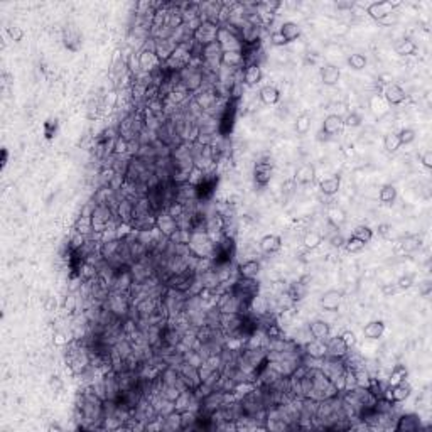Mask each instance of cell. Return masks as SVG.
<instances>
[{
	"label": "cell",
	"mask_w": 432,
	"mask_h": 432,
	"mask_svg": "<svg viewBox=\"0 0 432 432\" xmlns=\"http://www.w3.org/2000/svg\"><path fill=\"white\" fill-rule=\"evenodd\" d=\"M191 255L196 258H213L215 252V240L206 231H193L188 243Z\"/></svg>",
	"instance_id": "cell-1"
},
{
	"label": "cell",
	"mask_w": 432,
	"mask_h": 432,
	"mask_svg": "<svg viewBox=\"0 0 432 432\" xmlns=\"http://www.w3.org/2000/svg\"><path fill=\"white\" fill-rule=\"evenodd\" d=\"M179 83L188 90L191 95L198 93L204 86V71L199 64H188L179 71Z\"/></svg>",
	"instance_id": "cell-2"
},
{
	"label": "cell",
	"mask_w": 432,
	"mask_h": 432,
	"mask_svg": "<svg viewBox=\"0 0 432 432\" xmlns=\"http://www.w3.org/2000/svg\"><path fill=\"white\" fill-rule=\"evenodd\" d=\"M216 42L220 44L221 51H242L243 42L238 35V30L233 25H220L216 35Z\"/></svg>",
	"instance_id": "cell-3"
},
{
	"label": "cell",
	"mask_w": 432,
	"mask_h": 432,
	"mask_svg": "<svg viewBox=\"0 0 432 432\" xmlns=\"http://www.w3.org/2000/svg\"><path fill=\"white\" fill-rule=\"evenodd\" d=\"M400 3L399 0H384V2H373L370 3V5L367 7V14L372 17L373 20L380 22L382 19H385L387 15H390L392 12H395V8H397Z\"/></svg>",
	"instance_id": "cell-4"
},
{
	"label": "cell",
	"mask_w": 432,
	"mask_h": 432,
	"mask_svg": "<svg viewBox=\"0 0 432 432\" xmlns=\"http://www.w3.org/2000/svg\"><path fill=\"white\" fill-rule=\"evenodd\" d=\"M218 29H220V25H218V24L203 20V24L193 32V41H196L198 44H201V46H206V44L215 42L216 35H218Z\"/></svg>",
	"instance_id": "cell-5"
},
{
	"label": "cell",
	"mask_w": 432,
	"mask_h": 432,
	"mask_svg": "<svg viewBox=\"0 0 432 432\" xmlns=\"http://www.w3.org/2000/svg\"><path fill=\"white\" fill-rule=\"evenodd\" d=\"M411 394H412V387L405 380V382H400L397 385H387L384 397L387 400H390L392 404H400L411 397Z\"/></svg>",
	"instance_id": "cell-6"
},
{
	"label": "cell",
	"mask_w": 432,
	"mask_h": 432,
	"mask_svg": "<svg viewBox=\"0 0 432 432\" xmlns=\"http://www.w3.org/2000/svg\"><path fill=\"white\" fill-rule=\"evenodd\" d=\"M272 176H274L272 162H269V160H258L255 167H253V181H255V184L264 188V186L270 182Z\"/></svg>",
	"instance_id": "cell-7"
},
{
	"label": "cell",
	"mask_w": 432,
	"mask_h": 432,
	"mask_svg": "<svg viewBox=\"0 0 432 432\" xmlns=\"http://www.w3.org/2000/svg\"><path fill=\"white\" fill-rule=\"evenodd\" d=\"M154 39V37H152ZM177 44L172 37H166V39H154V51L157 57L160 59V63H166V61L174 54V51L177 49Z\"/></svg>",
	"instance_id": "cell-8"
},
{
	"label": "cell",
	"mask_w": 432,
	"mask_h": 432,
	"mask_svg": "<svg viewBox=\"0 0 432 432\" xmlns=\"http://www.w3.org/2000/svg\"><path fill=\"white\" fill-rule=\"evenodd\" d=\"M177 228H179V225H177V221H176L174 216H171L166 211L159 213V215H157V223H155V230H157L159 233L162 235V237L169 238Z\"/></svg>",
	"instance_id": "cell-9"
},
{
	"label": "cell",
	"mask_w": 432,
	"mask_h": 432,
	"mask_svg": "<svg viewBox=\"0 0 432 432\" xmlns=\"http://www.w3.org/2000/svg\"><path fill=\"white\" fill-rule=\"evenodd\" d=\"M302 351H304L306 358L321 362V360L326 358V341H319V340H313V338H311V340L302 346Z\"/></svg>",
	"instance_id": "cell-10"
},
{
	"label": "cell",
	"mask_w": 432,
	"mask_h": 432,
	"mask_svg": "<svg viewBox=\"0 0 432 432\" xmlns=\"http://www.w3.org/2000/svg\"><path fill=\"white\" fill-rule=\"evenodd\" d=\"M421 429V417L417 414H402L397 417V424L394 426V431L397 432H416Z\"/></svg>",
	"instance_id": "cell-11"
},
{
	"label": "cell",
	"mask_w": 432,
	"mask_h": 432,
	"mask_svg": "<svg viewBox=\"0 0 432 432\" xmlns=\"http://www.w3.org/2000/svg\"><path fill=\"white\" fill-rule=\"evenodd\" d=\"M348 345L343 341L341 336L328 338L326 340V356L328 358H345L348 355Z\"/></svg>",
	"instance_id": "cell-12"
},
{
	"label": "cell",
	"mask_w": 432,
	"mask_h": 432,
	"mask_svg": "<svg viewBox=\"0 0 432 432\" xmlns=\"http://www.w3.org/2000/svg\"><path fill=\"white\" fill-rule=\"evenodd\" d=\"M341 301H343V294L336 289H331V291L324 292L319 299V306L323 307L324 311L328 313H335V311L340 309L341 306Z\"/></svg>",
	"instance_id": "cell-13"
},
{
	"label": "cell",
	"mask_w": 432,
	"mask_h": 432,
	"mask_svg": "<svg viewBox=\"0 0 432 432\" xmlns=\"http://www.w3.org/2000/svg\"><path fill=\"white\" fill-rule=\"evenodd\" d=\"M221 66L231 71H240L245 68V57L242 51H226L221 54Z\"/></svg>",
	"instance_id": "cell-14"
},
{
	"label": "cell",
	"mask_w": 432,
	"mask_h": 432,
	"mask_svg": "<svg viewBox=\"0 0 432 432\" xmlns=\"http://www.w3.org/2000/svg\"><path fill=\"white\" fill-rule=\"evenodd\" d=\"M405 98H407V93H405V90L400 84L397 83H390L385 86L384 90V100L387 101L389 105H400L405 101Z\"/></svg>",
	"instance_id": "cell-15"
},
{
	"label": "cell",
	"mask_w": 432,
	"mask_h": 432,
	"mask_svg": "<svg viewBox=\"0 0 432 432\" xmlns=\"http://www.w3.org/2000/svg\"><path fill=\"white\" fill-rule=\"evenodd\" d=\"M159 419H160V431L174 432L182 429V416L179 411H172Z\"/></svg>",
	"instance_id": "cell-16"
},
{
	"label": "cell",
	"mask_w": 432,
	"mask_h": 432,
	"mask_svg": "<svg viewBox=\"0 0 432 432\" xmlns=\"http://www.w3.org/2000/svg\"><path fill=\"white\" fill-rule=\"evenodd\" d=\"M258 248H260V252L267 253V255L277 253L280 252V248H282V238H280L279 235H265V237H262L260 242H258Z\"/></svg>",
	"instance_id": "cell-17"
},
{
	"label": "cell",
	"mask_w": 432,
	"mask_h": 432,
	"mask_svg": "<svg viewBox=\"0 0 432 432\" xmlns=\"http://www.w3.org/2000/svg\"><path fill=\"white\" fill-rule=\"evenodd\" d=\"M309 335L313 336V340L326 341L331 336V326L323 319H316L309 324Z\"/></svg>",
	"instance_id": "cell-18"
},
{
	"label": "cell",
	"mask_w": 432,
	"mask_h": 432,
	"mask_svg": "<svg viewBox=\"0 0 432 432\" xmlns=\"http://www.w3.org/2000/svg\"><path fill=\"white\" fill-rule=\"evenodd\" d=\"M260 262L258 260H247L243 264L237 265V275L242 279H257L258 274H260Z\"/></svg>",
	"instance_id": "cell-19"
},
{
	"label": "cell",
	"mask_w": 432,
	"mask_h": 432,
	"mask_svg": "<svg viewBox=\"0 0 432 432\" xmlns=\"http://www.w3.org/2000/svg\"><path fill=\"white\" fill-rule=\"evenodd\" d=\"M264 78V73H262L260 64H247L243 69V84L245 86H255L262 81Z\"/></svg>",
	"instance_id": "cell-20"
},
{
	"label": "cell",
	"mask_w": 432,
	"mask_h": 432,
	"mask_svg": "<svg viewBox=\"0 0 432 432\" xmlns=\"http://www.w3.org/2000/svg\"><path fill=\"white\" fill-rule=\"evenodd\" d=\"M81 34H79V30L76 27H73V25H69V27L64 29L63 32V41H64V46L69 49V51H78L79 47H81Z\"/></svg>",
	"instance_id": "cell-21"
},
{
	"label": "cell",
	"mask_w": 432,
	"mask_h": 432,
	"mask_svg": "<svg viewBox=\"0 0 432 432\" xmlns=\"http://www.w3.org/2000/svg\"><path fill=\"white\" fill-rule=\"evenodd\" d=\"M384 333H385V323L380 319L370 321V323L365 324V328H363V336L370 341L380 340V338L384 336Z\"/></svg>",
	"instance_id": "cell-22"
},
{
	"label": "cell",
	"mask_w": 432,
	"mask_h": 432,
	"mask_svg": "<svg viewBox=\"0 0 432 432\" xmlns=\"http://www.w3.org/2000/svg\"><path fill=\"white\" fill-rule=\"evenodd\" d=\"M340 78H341V71L338 66L326 64L321 68V81L326 84V86H335V84L340 83Z\"/></svg>",
	"instance_id": "cell-23"
},
{
	"label": "cell",
	"mask_w": 432,
	"mask_h": 432,
	"mask_svg": "<svg viewBox=\"0 0 432 432\" xmlns=\"http://www.w3.org/2000/svg\"><path fill=\"white\" fill-rule=\"evenodd\" d=\"M343 128V117L338 113H329L326 118L323 120V132L326 135H336Z\"/></svg>",
	"instance_id": "cell-24"
},
{
	"label": "cell",
	"mask_w": 432,
	"mask_h": 432,
	"mask_svg": "<svg viewBox=\"0 0 432 432\" xmlns=\"http://www.w3.org/2000/svg\"><path fill=\"white\" fill-rule=\"evenodd\" d=\"M341 189V177L340 176H331L326 179H321L319 182V191L324 196H335L340 193Z\"/></svg>",
	"instance_id": "cell-25"
},
{
	"label": "cell",
	"mask_w": 432,
	"mask_h": 432,
	"mask_svg": "<svg viewBox=\"0 0 432 432\" xmlns=\"http://www.w3.org/2000/svg\"><path fill=\"white\" fill-rule=\"evenodd\" d=\"M258 98H260V101L265 105H275V103H279V100H280V91L274 84H265V86H262L260 91H258Z\"/></svg>",
	"instance_id": "cell-26"
},
{
	"label": "cell",
	"mask_w": 432,
	"mask_h": 432,
	"mask_svg": "<svg viewBox=\"0 0 432 432\" xmlns=\"http://www.w3.org/2000/svg\"><path fill=\"white\" fill-rule=\"evenodd\" d=\"M316 177V167L313 166V164H302L301 167H297L296 171V176H294V181L297 182V184H309V182H313Z\"/></svg>",
	"instance_id": "cell-27"
},
{
	"label": "cell",
	"mask_w": 432,
	"mask_h": 432,
	"mask_svg": "<svg viewBox=\"0 0 432 432\" xmlns=\"http://www.w3.org/2000/svg\"><path fill=\"white\" fill-rule=\"evenodd\" d=\"M279 32L284 35V39H286L287 44H289V42L296 41V39L301 35V27H299V24H296V22L287 20V22H282V24H280Z\"/></svg>",
	"instance_id": "cell-28"
},
{
	"label": "cell",
	"mask_w": 432,
	"mask_h": 432,
	"mask_svg": "<svg viewBox=\"0 0 432 432\" xmlns=\"http://www.w3.org/2000/svg\"><path fill=\"white\" fill-rule=\"evenodd\" d=\"M400 248H402L404 253H412L421 248L422 245V240L419 235H405V237L400 240Z\"/></svg>",
	"instance_id": "cell-29"
},
{
	"label": "cell",
	"mask_w": 432,
	"mask_h": 432,
	"mask_svg": "<svg viewBox=\"0 0 432 432\" xmlns=\"http://www.w3.org/2000/svg\"><path fill=\"white\" fill-rule=\"evenodd\" d=\"M328 221H329V225H333L335 228H340V226L346 221L345 209L340 208V206H331L328 209Z\"/></svg>",
	"instance_id": "cell-30"
},
{
	"label": "cell",
	"mask_w": 432,
	"mask_h": 432,
	"mask_svg": "<svg viewBox=\"0 0 432 432\" xmlns=\"http://www.w3.org/2000/svg\"><path fill=\"white\" fill-rule=\"evenodd\" d=\"M302 243H304L306 250H316V248H319L321 243H323V235H321L319 231L311 230V231H307V233L304 235Z\"/></svg>",
	"instance_id": "cell-31"
},
{
	"label": "cell",
	"mask_w": 432,
	"mask_h": 432,
	"mask_svg": "<svg viewBox=\"0 0 432 432\" xmlns=\"http://www.w3.org/2000/svg\"><path fill=\"white\" fill-rule=\"evenodd\" d=\"M407 368L404 365H397L395 368H392V372L389 373V378H387V385H397L400 382H405L407 380Z\"/></svg>",
	"instance_id": "cell-32"
},
{
	"label": "cell",
	"mask_w": 432,
	"mask_h": 432,
	"mask_svg": "<svg viewBox=\"0 0 432 432\" xmlns=\"http://www.w3.org/2000/svg\"><path fill=\"white\" fill-rule=\"evenodd\" d=\"M417 51V44L412 41V39H400V41L395 44V52L399 56H412L416 54Z\"/></svg>",
	"instance_id": "cell-33"
},
{
	"label": "cell",
	"mask_w": 432,
	"mask_h": 432,
	"mask_svg": "<svg viewBox=\"0 0 432 432\" xmlns=\"http://www.w3.org/2000/svg\"><path fill=\"white\" fill-rule=\"evenodd\" d=\"M74 231L83 237H90L93 235V223H91V216H79L74 223Z\"/></svg>",
	"instance_id": "cell-34"
},
{
	"label": "cell",
	"mask_w": 432,
	"mask_h": 432,
	"mask_svg": "<svg viewBox=\"0 0 432 432\" xmlns=\"http://www.w3.org/2000/svg\"><path fill=\"white\" fill-rule=\"evenodd\" d=\"M378 198H380V201L384 204H394L395 199H397V189H395V186H392V184H384L380 188Z\"/></svg>",
	"instance_id": "cell-35"
},
{
	"label": "cell",
	"mask_w": 432,
	"mask_h": 432,
	"mask_svg": "<svg viewBox=\"0 0 432 432\" xmlns=\"http://www.w3.org/2000/svg\"><path fill=\"white\" fill-rule=\"evenodd\" d=\"M400 147H402V144H400V139H399V135L395 132H389L384 137V149L387 150V152L395 154L400 149Z\"/></svg>",
	"instance_id": "cell-36"
},
{
	"label": "cell",
	"mask_w": 432,
	"mask_h": 432,
	"mask_svg": "<svg viewBox=\"0 0 432 432\" xmlns=\"http://www.w3.org/2000/svg\"><path fill=\"white\" fill-rule=\"evenodd\" d=\"M286 292L289 294V297H291V299H292L294 302H299V301H302V299H304V297H306V294H307V287H306V284H302V282H296V284H292V286L289 287Z\"/></svg>",
	"instance_id": "cell-37"
},
{
	"label": "cell",
	"mask_w": 432,
	"mask_h": 432,
	"mask_svg": "<svg viewBox=\"0 0 432 432\" xmlns=\"http://www.w3.org/2000/svg\"><path fill=\"white\" fill-rule=\"evenodd\" d=\"M351 237L356 238V240H360V242H363L365 245H367V243H370L373 240V230L370 228V226H367V225H360V226H356V228H355Z\"/></svg>",
	"instance_id": "cell-38"
},
{
	"label": "cell",
	"mask_w": 432,
	"mask_h": 432,
	"mask_svg": "<svg viewBox=\"0 0 432 432\" xmlns=\"http://www.w3.org/2000/svg\"><path fill=\"white\" fill-rule=\"evenodd\" d=\"M367 64H368V59H367V56L362 54V52H355V54H350V57H348V66L355 71L365 69L367 68Z\"/></svg>",
	"instance_id": "cell-39"
},
{
	"label": "cell",
	"mask_w": 432,
	"mask_h": 432,
	"mask_svg": "<svg viewBox=\"0 0 432 432\" xmlns=\"http://www.w3.org/2000/svg\"><path fill=\"white\" fill-rule=\"evenodd\" d=\"M191 230H184V228H177L174 233L169 237V242L176 243V245H188L189 243V238H191Z\"/></svg>",
	"instance_id": "cell-40"
},
{
	"label": "cell",
	"mask_w": 432,
	"mask_h": 432,
	"mask_svg": "<svg viewBox=\"0 0 432 432\" xmlns=\"http://www.w3.org/2000/svg\"><path fill=\"white\" fill-rule=\"evenodd\" d=\"M309 128H311V115L304 112L296 120V132L299 133V135H306V133L309 132Z\"/></svg>",
	"instance_id": "cell-41"
},
{
	"label": "cell",
	"mask_w": 432,
	"mask_h": 432,
	"mask_svg": "<svg viewBox=\"0 0 432 432\" xmlns=\"http://www.w3.org/2000/svg\"><path fill=\"white\" fill-rule=\"evenodd\" d=\"M387 106H389V103L384 100V98L380 96H372V100H370V108L373 110V113L375 115H384L387 113Z\"/></svg>",
	"instance_id": "cell-42"
},
{
	"label": "cell",
	"mask_w": 432,
	"mask_h": 432,
	"mask_svg": "<svg viewBox=\"0 0 432 432\" xmlns=\"http://www.w3.org/2000/svg\"><path fill=\"white\" fill-rule=\"evenodd\" d=\"M113 155H128V140L123 139L122 135H117L113 144ZM130 157V155H128Z\"/></svg>",
	"instance_id": "cell-43"
},
{
	"label": "cell",
	"mask_w": 432,
	"mask_h": 432,
	"mask_svg": "<svg viewBox=\"0 0 432 432\" xmlns=\"http://www.w3.org/2000/svg\"><path fill=\"white\" fill-rule=\"evenodd\" d=\"M345 248H346V252H350V253H358L365 248V243L351 237L348 240H345Z\"/></svg>",
	"instance_id": "cell-44"
},
{
	"label": "cell",
	"mask_w": 432,
	"mask_h": 432,
	"mask_svg": "<svg viewBox=\"0 0 432 432\" xmlns=\"http://www.w3.org/2000/svg\"><path fill=\"white\" fill-rule=\"evenodd\" d=\"M360 125H362V117H360L356 112H351V113L346 115V117H343V127L355 128V127H360Z\"/></svg>",
	"instance_id": "cell-45"
},
{
	"label": "cell",
	"mask_w": 432,
	"mask_h": 432,
	"mask_svg": "<svg viewBox=\"0 0 432 432\" xmlns=\"http://www.w3.org/2000/svg\"><path fill=\"white\" fill-rule=\"evenodd\" d=\"M399 139H400V144L402 145H409L412 144L414 140H416V132L412 130V128H402L399 133Z\"/></svg>",
	"instance_id": "cell-46"
},
{
	"label": "cell",
	"mask_w": 432,
	"mask_h": 432,
	"mask_svg": "<svg viewBox=\"0 0 432 432\" xmlns=\"http://www.w3.org/2000/svg\"><path fill=\"white\" fill-rule=\"evenodd\" d=\"M7 34L14 42H20L22 37H24V30H22V27H19V25H10V27H7Z\"/></svg>",
	"instance_id": "cell-47"
},
{
	"label": "cell",
	"mask_w": 432,
	"mask_h": 432,
	"mask_svg": "<svg viewBox=\"0 0 432 432\" xmlns=\"http://www.w3.org/2000/svg\"><path fill=\"white\" fill-rule=\"evenodd\" d=\"M414 286V277L412 275H402L399 280H397V287L400 289V291H407V289H411Z\"/></svg>",
	"instance_id": "cell-48"
},
{
	"label": "cell",
	"mask_w": 432,
	"mask_h": 432,
	"mask_svg": "<svg viewBox=\"0 0 432 432\" xmlns=\"http://www.w3.org/2000/svg\"><path fill=\"white\" fill-rule=\"evenodd\" d=\"M270 42H272L275 47H282V46H286V44H287V41L284 39V35L280 34L279 30H274V32L270 34Z\"/></svg>",
	"instance_id": "cell-49"
},
{
	"label": "cell",
	"mask_w": 432,
	"mask_h": 432,
	"mask_svg": "<svg viewBox=\"0 0 432 432\" xmlns=\"http://www.w3.org/2000/svg\"><path fill=\"white\" fill-rule=\"evenodd\" d=\"M71 341H73V340L68 338V335L63 333V331H57L54 335V345H57V346H68Z\"/></svg>",
	"instance_id": "cell-50"
},
{
	"label": "cell",
	"mask_w": 432,
	"mask_h": 432,
	"mask_svg": "<svg viewBox=\"0 0 432 432\" xmlns=\"http://www.w3.org/2000/svg\"><path fill=\"white\" fill-rule=\"evenodd\" d=\"M340 336L343 338V341L348 345V348H353V346L356 345V336H355L353 331H350V329H348V331H345V333H341Z\"/></svg>",
	"instance_id": "cell-51"
},
{
	"label": "cell",
	"mask_w": 432,
	"mask_h": 432,
	"mask_svg": "<svg viewBox=\"0 0 432 432\" xmlns=\"http://www.w3.org/2000/svg\"><path fill=\"white\" fill-rule=\"evenodd\" d=\"M76 302H78L76 297H74L73 294H69L64 301V309L68 311V313H74V309H76Z\"/></svg>",
	"instance_id": "cell-52"
},
{
	"label": "cell",
	"mask_w": 432,
	"mask_h": 432,
	"mask_svg": "<svg viewBox=\"0 0 432 432\" xmlns=\"http://www.w3.org/2000/svg\"><path fill=\"white\" fill-rule=\"evenodd\" d=\"M421 162L426 169H432V152L426 150L424 154H421Z\"/></svg>",
	"instance_id": "cell-53"
},
{
	"label": "cell",
	"mask_w": 432,
	"mask_h": 432,
	"mask_svg": "<svg viewBox=\"0 0 432 432\" xmlns=\"http://www.w3.org/2000/svg\"><path fill=\"white\" fill-rule=\"evenodd\" d=\"M49 387H51L54 392H59L61 389H63V380H61L59 377H52L51 382H49Z\"/></svg>",
	"instance_id": "cell-54"
},
{
	"label": "cell",
	"mask_w": 432,
	"mask_h": 432,
	"mask_svg": "<svg viewBox=\"0 0 432 432\" xmlns=\"http://www.w3.org/2000/svg\"><path fill=\"white\" fill-rule=\"evenodd\" d=\"M394 22H397V12H392L390 15H387L385 19H382L378 24H384V25H390L394 24Z\"/></svg>",
	"instance_id": "cell-55"
},
{
	"label": "cell",
	"mask_w": 432,
	"mask_h": 432,
	"mask_svg": "<svg viewBox=\"0 0 432 432\" xmlns=\"http://www.w3.org/2000/svg\"><path fill=\"white\" fill-rule=\"evenodd\" d=\"M329 242H331L333 247H341V245H345V240H343V237H341L340 233H335V235H333Z\"/></svg>",
	"instance_id": "cell-56"
},
{
	"label": "cell",
	"mask_w": 432,
	"mask_h": 432,
	"mask_svg": "<svg viewBox=\"0 0 432 432\" xmlns=\"http://www.w3.org/2000/svg\"><path fill=\"white\" fill-rule=\"evenodd\" d=\"M44 127H46V137H47V139H51V137L54 135V132H56V125L52 127V120H49V122H46V125H44Z\"/></svg>",
	"instance_id": "cell-57"
},
{
	"label": "cell",
	"mask_w": 432,
	"mask_h": 432,
	"mask_svg": "<svg viewBox=\"0 0 432 432\" xmlns=\"http://www.w3.org/2000/svg\"><path fill=\"white\" fill-rule=\"evenodd\" d=\"M52 309H56V299H54V297H49L47 302H46V311L51 313Z\"/></svg>",
	"instance_id": "cell-58"
},
{
	"label": "cell",
	"mask_w": 432,
	"mask_h": 432,
	"mask_svg": "<svg viewBox=\"0 0 432 432\" xmlns=\"http://www.w3.org/2000/svg\"><path fill=\"white\" fill-rule=\"evenodd\" d=\"M392 230V226L390 225H387V223H382V225H378V231H380L382 235H389V231Z\"/></svg>",
	"instance_id": "cell-59"
},
{
	"label": "cell",
	"mask_w": 432,
	"mask_h": 432,
	"mask_svg": "<svg viewBox=\"0 0 432 432\" xmlns=\"http://www.w3.org/2000/svg\"><path fill=\"white\" fill-rule=\"evenodd\" d=\"M422 284H424V286L421 287V294L427 296V294H429V291H431V282H429V280H426V282H422Z\"/></svg>",
	"instance_id": "cell-60"
},
{
	"label": "cell",
	"mask_w": 432,
	"mask_h": 432,
	"mask_svg": "<svg viewBox=\"0 0 432 432\" xmlns=\"http://www.w3.org/2000/svg\"><path fill=\"white\" fill-rule=\"evenodd\" d=\"M7 160H8V150L2 149V166H7Z\"/></svg>",
	"instance_id": "cell-61"
},
{
	"label": "cell",
	"mask_w": 432,
	"mask_h": 432,
	"mask_svg": "<svg viewBox=\"0 0 432 432\" xmlns=\"http://www.w3.org/2000/svg\"><path fill=\"white\" fill-rule=\"evenodd\" d=\"M384 291H385L387 294H394V292H395V287H394V286H392V287H385Z\"/></svg>",
	"instance_id": "cell-62"
}]
</instances>
